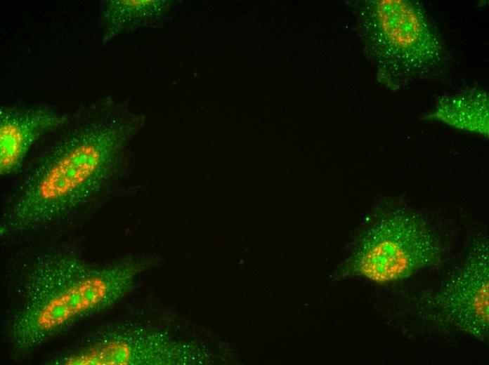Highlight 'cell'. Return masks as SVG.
<instances>
[{
  "label": "cell",
  "instance_id": "52a82bcc",
  "mask_svg": "<svg viewBox=\"0 0 489 365\" xmlns=\"http://www.w3.org/2000/svg\"><path fill=\"white\" fill-rule=\"evenodd\" d=\"M70 117L44 106L9 105L0 109V173L22 167L30 150L44 135L65 127Z\"/></svg>",
  "mask_w": 489,
  "mask_h": 365
},
{
  "label": "cell",
  "instance_id": "7a4b0ae2",
  "mask_svg": "<svg viewBox=\"0 0 489 365\" xmlns=\"http://www.w3.org/2000/svg\"><path fill=\"white\" fill-rule=\"evenodd\" d=\"M138 260L94 265L67 252L39 255L20 289L8 324L11 344L32 350L75 322L105 310L126 296L147 267Z\"/></svg>",
  "mask_w": 489,
  "mask_h": 365
},
{
  "label": "cell",
  "instance_id": "8992f818",
  "mask_svg": "<svg viewBox=\"0 0 489 365\" xmlns=\"http://www.w3.org/2000/svg\"><path fill=\"white\" fill-rule=\"evenodd\" d=\"M168 345L157 333L140 327L103 328L50 361L55 365L162 364Z\"/></svg>",
  "mask_w": 489,
  "mask_h": 365
},
{
  "label": "cell",
  "instance_id": "9c48e42d",
  "mask_svg": "<svg viewBox=\"0 0 489 365\" xmlns=\"http://www.w3.org/2000/svg\"><path fill=\"white\" fill-rule=\"evenodd\" d=\"M160 1L153 0L104 1L100 4V21L102 43L106 44L125 25L146 19L159 10Z\"/></svg>",
  "mask_w": 489,
  "mask_h": 365
},
{
  "label": "cell",
  "instance_id": "5b68a950",
  "mask_svg": "<svg viewBox=\"0 0 489 365\" xmlns=\"http://www.w3.org/2000/svg\"><path fill=\"white\" fill-rule=\"evenodd\" d=\"M488 242L481 240L432 300L445 323L481 340L488 336Z\"/></svg>",
  "mask_w": 489,
  "mask_h": 365
},
{
  "label": "cell",
  "instance_id": "3957f363",
  "mask_svg": "<svg viewBox=\"0 0 489 365\" xmlns=\"http://www.w3.org/2000/svg\"><path fill=\"white\" fill-rule=\"evenodd\" d=\"M372 18L379 78L389 89L440 77L447 69L445 45L419 3L376 1Z\"/></svg>",
  "mask_w": 489,
  "mask_h": 365
},
{
  "label": "cell",
  "instance_id": "277c9868",
  "mask_svg": "<svg viewBox=\"0 0 489 365\" xmlns=\"http://www.w3.org/2000/svg\"><path fill=\"white\" fill-rule=\"evenodd\" d=\"M441 244L419 214L393 208L363 237L346 274L378 284L398 281L441 260Z\"/></svg>",
  "mask_w": 489,
  "mask_h": 365
},
{
  "label": "cell",
  "instance_id": "ba28073f",
  "mask_svg": "<svg viewBox=\"0 0 489 365\" xmlns=\"http://www.w3.org/2000/svg\"><path fill=\"white\" fill-rule=\"evenodd\" d=\"M488 94L486 91L471 88L441 97L425 118L488 138Z\"/></svg>",
  "mask_w": 489,
  "mask_h": 365
},
{
  "label": "cell",
  "instance_id": "6da1fadb",
  "mask_svg": "<svg viewBox=\"0 0 489 365\" xmlns=\"http://www.w3.org/2000/svg\"><path fill=\"white\" fill-rule=\"evenodd\" d=\"M70 120L15 192L1 234L50 224L98 199L108 185L127 127L111 117L105 98L78 109Z\"/></svg>",
  "mask_w": 489,
  "mask_h": 365
}]
</instances>
